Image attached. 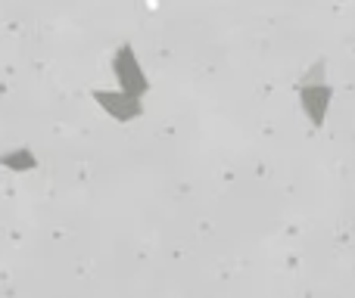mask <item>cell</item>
I'll list each match as a JSON object with an SVG mask.
<instances>
[{
	"label": "cell",
	"mask_w": 355,
	"mask_h": 298,
	"mask_svg": "<svg viewBox=\"0 0 355 298\" xmlns=\"http://www.w3.org/2000/svg\"><path fill=\"white\" fill-rule=\"evenodd\" d=\"M112 72H116V78H119V91L135 93V97L147 91V78L141 75V66H137V59H135V50H131L128 44L116 50V56H112Z\"/></svg>",
	"instance_id": "obj_1"
},
{
	"label": "cell",
	"mask_w": 355,
	"mask_h": 298,
	"mask_svg": "<svg viewBox=\"0 0 355 298\" xmlns=\"http://www.w3.org/2000/svg\"><path fill=\"white\" fill-rule=\"evenodd\" d=\"M94 100H97V103L103 106V109L110 112L112 118H119V122H131L135 115H141V103H137L135 93H125V91H97V93H94Z\"/></svg>",
	"instance_id": "obj_2"
},
{
	"label": "cell",
	"mask_w": 355,
	"mask_h": 298,
	"mask_svg": "<svg viewBox=\"0 0 355 298\" xmlns=\"http://www.w3.org/2000/svg\"><path fill=\"white\" fill-rule=\"evenodd\" d=\"M0 165H12V168H35V158L28 156V149H16V156H3Z\"/></svg>",
	"instance_id": "obj_3"
}]
</instances>
